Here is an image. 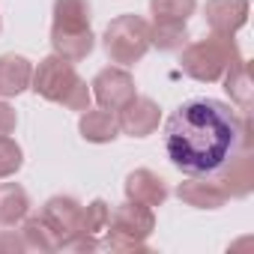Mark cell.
I'll return each instance as SVG.
<instances>
[{
	"mask_svg": "<svg viewBox=\"0 0 254 254\" xmlns=\"http://www.w3.org/2000/svg\"><path fill=\"white\" fill-rule=\"evenodd\" d=\"M117 123H120V135L150 138L159 129V123H162V108L150 96H135L132 102H126L117 111Z\"/></svg>",
	"mask_w": 254,
	"mask_h": 254,
	"instance_id": "9c48e42d",
	"label": "cell"
},
{
	"mask_svg": "<svg viewBox=\"0 0 254 254\" xmlns=\"http://www.w3.org/2000/svg\"><path fill=\"white\" fill-rule=\"evenodd\" d=\"M177 197L194 209H221L230 197L212 177H186L177 186Z\"/></svg>",
	"mask_w": 254,
	"mask_h": 254,
	"instance_id": "4fadbf2b",
	"label": "cell"
},
{
	"mask_svg": "<svg viewBox=\"0 0 254 254\" xmlns=\"http://www.w3.org/2000/svg\"><path fill=\"white\" fill-rule=\"evenodd\" d=\"M215 183L227 191V197H248L254 191V147H242L215 177Z\"/></svg>",
	"mask_w": 254,
	"mask_h": 254,
	"instance_id": "8fae6325",
	"label": "cell"
},
{
	"mask_svg": "<svg viewBox=\"0 0 254 254\" xmlns=\"http://www.w3.org/2000/svg\"><path fill=\"white\" fill-rule=\"evenodd\" d=\"M81 212H84V203L78 197H72V194H54V197H48L42 203L39 218L54 233L57 248H60V242H66L69 236H75L81 230Z\"/></svg>",
	"mask_w": 254,
	"mask_h": 254,
	"instance_id": "ba28073f",
	"label": "cell"
},
{
	"mask_svg": "<svg viewBox=\"0 0 254 254\" xmlns=\"http://www.w3.org/2000/svg\"><path fill=\"white\" fill-rule=\"evenodd\" d=\"M248 0H206L203 21L215 36H236L248 21Z\"/></svg>",
	"mask_w": 254,
	"mask_h": 254,
	"instance_id": "30bf717a",
	"label": "cell"
},
{
	"mask_svg": "<svg viewBox=\"0 0 254 254\" xmlns=\"http://www.w3.org/2000/svg\"><path fill=\"white\" fill-rule=\"evenodd\" d=\"M197 0H150V12L153 18H177V21H189V15H194Z\"/></svg>",
	"mask_w": 254,
	"mask_h": 254,
	"instance_id": "44dd1931",
	"label": "cell"
},
{
	"mask_svg": "<svg viewBox=\"0 0 254 254\" xmlns=\"http://www.w3.org/2000/svg\"><path fill=\"white\" fill-rule=\"evenodd\" d=\"M30 194L21 183H0V224L15 227L30 215Z\"/></svg>",
	"mask_w": 254,
	"mask_h": 254,
	"instance_id": "2e32d148",
	"label": "cell"
},
{
	"mask_svg": "<svg viewBox=\"0 0 254 254\" xmlns=\"http://www.w3.org/2000/svg\"><path fill=\"white\" fill-rule=\"evenodd\" d=\"M221 81H224V90H227L230 102H233L242 114H251V96H254V87H251L248 60H245V57H239V60H236L224 75H221Z\"/></svg>",
	"mask_w": 254,
	"mask_h": 254,
	"instance_id": "e0dca14e",
	"label": "cell"
},
{
	"mask_svg": "<svg viewBox=\"0 0 254 254\" xmlns=\"http://www.w3.org/2000/svg\"><path fill=\"white\" fill-rule=\"evenodd\" d=\"M165 156L186 177H218L227 162L254 147L251 117L212 96L186 99L165 123Z\"/></svg>",
	"mask_w": 254,
	"mask_h": 254,
	"instance_id": "6da1fadb",
	"label": "cell"
},
{
	"mask_svg": "<svg viewBox=\"0 0 254 254\" xmlns=\"http://www.w3.org/2000/svg\"><path fill=\"white\" fill-rule=\"evenodd\" d=\"M21 239H24V245H27V251H57V239H54V233L45 227V221L39 218V212L36 215H27L24 221H21Z\"/></svg>",
	"mask_w": 254,
	"mask_h": 254,
	"instance_id": "d6986e66",
	"label": "cell"
},
{
	"mask_svg": "<svg viewBox=\"0 0 254 254\" xmlns=\"http://www.w3.org/2000/svg\"><path fill=\"white\" fill-rule=\"evenodd\" d=\"M108 218H111V203L102 200V197H96V200H90V203L84 206V212H81V230L99 236V233H105Z\"/></svg>",
	"mask_w": 254,
	"mask_h": 254,
	"instance_id": "ffe728a7",
	"label": "cell"
},
{
	"mask_svg": "<svg viewBox=\"0 0 254 254\" xmlns=\"http://www.w3.org/2000/svg\"><path fill=\"white\" fill-rule=\"evenodd\" d=\"M0 30H3V21H0Z\"/></svg>",
	"mask_w": 254,
	"mask_h": 254,
	"instance_id": "484cf974",
	"label": "cell"
},
{
	"mask_svg": "<svg viewBox=\"0 0 254 254\" xmlns=\"http://www.w3.org/2000/svg\"><path fill=\"white\" fill-rule=\"evenodd\" d=\"M90 0H54L51 9V48L69 63H81L93 54L96 36L90 27Z\"/></svg>",
	"mask_w": 254,
	"mask_h": 254,
	"instance_id": "7a4b0ae2",
	"label": "cell"
},
{
	"mask_svg": "<svg viewBox=\"0 0 254 254\" xmlns=\"http://www.w3.org/2000/svg\"><path fill=\"white\" fill-rule=\"evenodd\" d=\"M0 251H15V254H21V251H27V245H24L21 233L3 230V233H0Z\"/></svg>",
	"mask_w": 254,
	"mask_h": 254,
	"instance_id": "d4e9b609",
	"label": "cell"
},
{
	"mask_svg": "<svg viewBox=\"0 0 254 254\" xmlns=\"http://www.w3.org/2000/svg\"><path fill=\"white\" fill-rule=\"evenodd\" d=\"M99 248H102V245H99V236L78 230L75 236H69L66 242H60L57 251H99Z\"/></svg>",
	"mask_w": 254,
	"mask_h": 254,
	"instance_id": "603a6c76",
	"label": "cell"
},
{
	"mask_svg": "<svg viewBox=\"0 0 254 254\" xmlns=\"http://www.w3.org/2000/svg\"><path fill=\"white\" fill-rule=\"evenodd\" d=\"M90 93L99 102V108L120 111L126 102H132L138 96V87H135V78L126 66H105L90 81Z\"/></svg>",
	"mask_w": 254,
	"mask_h": 254,
	"instance_id": "52a82bcc",
	"label": "cell"
},
{
	"mask_svg": "<svg viewBox=\"0 0 254 254\" xmlns=\"http://www.w3.org/2000/svg\"><path fill=\"white\" fill-rule=\"evenodd\" d=\"M242 57L239 45L233 36H215L209 33L206 39L197 42H186L180 48V69L200 84H215L221 81V75Z\"/></svg>",
	"mask_w": 254,
	"mask_h": 254,
	"instance_id": "277c9868",
	"label": "cell"
},
{
	"mask_svg": "<svg viewBox=\"0 0 254 254\" xmlns=\"http://www.w3.org/2000/svg\"><path fill=\"white\" fill-rule=\"evenodd\" d=\"M156 230V212L144 203L126 200L111 209L105 239H99L108 251H147V239Z\"/></svg>",
	"mask_w": 254,
	"mask_h": 254,
	"instance_id": "5b68a950",
	"label": "cell"
},
{
	"mask_svg": "<svg viewBox=\"0 0 254 254\" xmlns=\"http://www.w3.org/2000/svg\"><path fill=\"white\" fill-rule=\"evenodd\" d=\"M30 90L36 96H42L45 102L63 105L69 111H87L93 102L90 84L75 72V63L57 57L54 51L48 57L39 60V66H33V81Z\"/></svg>",
	"mask_w": 254,
	"mask_h": 254,
	"instance_id": "3957f363",
	"label": "cell"
},
{
	"mask_svg": "<svg viewBox=\"0 0 254 254\" xmlns=\"http://www.w3.org/2000/svg\"><path fill=\"white\" fill-rule=\"evenodd\" d=\"M189 42V24L177 18H153L150 24V48L159 51H180Z\"/></svg>",
	"mask_w": 254,
	"mask_h": 254,
	"instance_id": "ac0fdd59",
	"label": "cell"
},
{
	"mask_svg": "<svg viewBox=\"0 0 254 254\" xmlns=\"http://www.w3.org/2000/svg\"><path fill=\"white\" fill-rule=\"evenodd\" d=\"M126 200H135V203H144V206H150V209H156V206H162L165 200H168V194H171V189H168V183L156 174V171H150V168H135L129 177H126Z\"/></svg>",
	"mask_w": 254,
	"mask_h": 254,
	"instance_id": "7c38bea8",
	"label": "cell"
},
{
	"mask_svg": "<svg viewBox=\"0 0 254 254\" xmlns=\"http://www.w3.org/2000/svg\"><path fill=\"white\" fill-rule=\"evenodd\" d=\"M105 54L114 66H135L150 51V21L141 15H117L102 36Z\"/></svg>",
	"mask_w": 254,
	"mask_h": 254,
	"instance_id": "8992f818",
	"label": "cell"
},
{
	"mask_svg": "<svg viewBox=\"0 0 254 254\" xmlns=\"http://www.w3.org/2000/svg\"><path fill=\"white\" fill-rule=\"evenodd\" d=\"M24 165V150L18 147V141H12L9 135L0 138V180H9L21 171Z\"/></svg>",
	"mask_w": 254,
	"mask_h": 254,
	"instance_id": "7402d4cb",
	"label": "cell"
},
{
	"mask_svg": "<svg viewBox=\"0 0 254 254\" xmlns=\"http://www.w3.org/2000/svg\"><path fill=\"white\" fill-rule=\"evenodd\" d=\"M78 132L90 144H111V141H117L120 138L117 111H108V108H96V111L87 108V111H81Z\"/></svg>",
	"mask_w": 254,
	"mask_h": 254,
	"instance_id": "9a60e30c",
	"label": "cell"
},
{
	"mask_svg": "<svg viewBox=\"0 0 254 254\" xmlns=\"http://www.w3.org/2000/svg\"><path fill=\"white\" fill-rule=\"evenodd\" d=\"M33 81V63L24 54H0V96L12 99L30 90Z\"/></svg>",
	"mask_w": 254,
	"mask_h": 254,
	"instance_id": "5bb4252c",
	"label": "cell"
},
{
	"mask_svg": "<svg viewBox=\"0 0 254 254\" xmlns=\"http://www.w3.org/2000/svg\"><path fill=\"white\" fill-rule=\"evenodd\" d=\"M15 126H18V114L9 102H0V138L3 135H12L15 132Z\"/></svg>",
	"mask_w": 254,
	"mask_h": 254,
	"instance_id": "cb8c5ba5",
	"label": "cell"
}]
</instances>
